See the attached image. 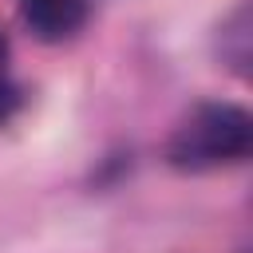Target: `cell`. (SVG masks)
<instances>
[{
	"label": "cell",
	"mask_w": 253,
	"mask_h": 253,
	"mask_svg": "<svg viewBox=\"0 0 253 253\" xmlns=\"http://www.w3.org/2000/svg\"><path fill=\"white\" fill-rule=\"evenodd\" d=\"M253 150V115L237 103H198L166 138V162L182 174H210L245 162Z\"/></svg>",
	"instance_id": "6da1fadb"
},
{
	"label": "cell",
	"mask_w": 253,
	"mask_h": 253,
	"mask_svg": "<svg viewBox=\"0 0 253 253\" xmlns=\"http://www.w3.org/2000/svg\"><path fill=\"white\" fill-rule=\"evenodd\" d=\"M91 16L87 0H20V20L40 43L71 40Z\"/></svg>",
	"instance_id": "7a4b0ae2"
},
{
	"label": "cell",
	"mask_w": 253,
	"mask_h": 253,
	"mask_svg": "<svg viewBox=\"0 0 253 253\" xmlns=\"http://www.w3.org/2000/svg\"><path fill=\"white\" fill-rule=\"evenodd\" d=\"M217 59L233 71V75H249V59H253V16L249 4L241 0L217 28Z\"/></svg>",
	"instance_id": "3957f363"
},
{
	"label": "cell",
	"mask_w": 253,
	"mask_h": 253,
	"mask_svg": "<svg viewBox=\"0 0 253 253\" xmlns=\"http://www.w3.org/2000/svg\"><path fill=\"white\" fill-rule=\"evenodd\" d=\"M16 107H20V87H16L12 79H4V83H0V123H8Z\"/></svg>",
	"instance_id": "277c9868"
},
{
	"label": "cell",
	"mask_w": 253,
	"mask_h": 253,
	"mask_svg": "<svg viewBox=\"0 0 253 253\" xmlns=\"http://www.w3.org/2000/svg\"><path fill=\"white\" fill-rule=\"evenodd\" d=\"M8 59H12V43H8V32L0 28V83L12 79V75H8Z\"/></svg>",
	"instance_id": "5b68a950"
}]
</instances>
